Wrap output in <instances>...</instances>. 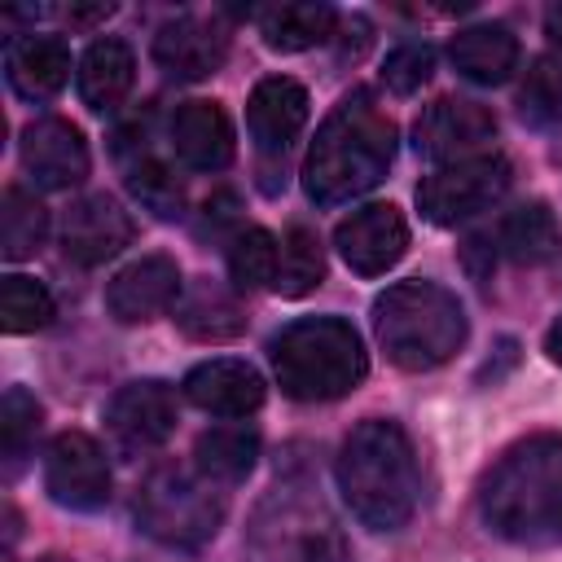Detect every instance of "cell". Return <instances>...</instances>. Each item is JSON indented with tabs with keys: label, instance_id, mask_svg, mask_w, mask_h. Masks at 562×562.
I'll use <instances>...</instances> for the list:
<instances>
[{
	"label": "cell",
	"instance_id": "obj_1",
	"mask_svg": "<svg viewBox=\"0 0 562 562\" xmlns=\"http://www.w3.org/2000/svg\"><path fill=\"white\" fill-rule=\"evenodd\" d=\"M479 518L509 544H562V435L540 430L483 474Z\"/></svg>",
	"mask_w": 562,
	"mask_h": 562
},
{
	"label": "cell",
	"instance_id": "obj_2",
	"mask_svg": "<svg viewBox=\"0 0 562 562\" xmlns=\"http://www.w3.org/2000/svg\"><path fill=\"white\" fill-rule=\"evenodd\" d=\"M395 158V123L373 101L369 88L347 92L325 123L303 162V189L316 206H338L369 193Z\"/></svg>",
	"mask_w": 562,
	"mask_h": 562
},
{
	"label": "cell",
	"instance_id": "obj_3",
	"mask_svg": "<svg viewBox=\"0 0 562 562\" xmlns=\"http://www.w3.org/2000/svg\"><path fill=\"white\" fill-rule=\"evenodd\" d=\"M338 492L373 531H395L417 505V457L400 422L369 417L338 448Z\"/></svg>",
	"mask_w": 562,
	"mask_h": 562
},
{
	"label": "cell",
	"instance_id": "obj_4",
	"mask_svg": "<svg viewBox=\"0 0 562 562\" xmlns=\"http://www.w3.org/2000/svg\"><path fill=\"white\" fill-rule=\"evenodd\" d=\"M272 373L290 400L321 404V400H342L356 391L369 373V356L351 321L342 316H303L290 321L272 342Z\"/></svg>",
	"mask_w": 562,
	"mask_h": 562
},
{
	"label": "cell",
	"instance_id": "obj_5",
	"mask_svg": "<svg viewBox=\"0 0 562 562\" xmlns=\"http://www.w3.org/2000/svg\"><path fill=\"white\" fill-rule=\"evenodd\" d=\"M373 334L391 364L408 373L439 369L465 342V312L435 281H395L373 299Z\"/></svg>",
	"mask_w": 562,
	"mask_h": 562
},
{
	"label": "cell",
	"instance_id": "obj_6",
	"mask_svg": "<svg viewBox=\"0 0 562 562\" xmlns=\"http://www.w3.org/2000/svg\"><path fill=\"white\" fill-rule=\"evenodd\" d=\"M246 562H347V536L334 518V509L316 496L307 483H281L272 487L241 540Z\"/></svg>",
	"mask_w": 562,
	"mask_h": 562
},
{
	"label": "cell",
	"instance_id": "obj_7",
	"mask_svg": "<svg viewBox=\"0 0 562 562\" xmlns=\"http://www.w3.org/2000/svg\"><path fill=\"white\" fill-rule=\"evenodd\" d=\"M224 522V492L198 465H158L136 492V527L167 549H202Z\"/></svg>",
	"mask_w": 562,
	"mask_h": 562
},
{
	"label": "cell",
	"instance_id": "obj_8",
	"mask_svg": "<svg viewBox=\"0 0 562 562\" xmlns=\"http://www.w3.org/2000/svg\"><path fill=\"white\" fill-rule=\"evenodd\" d=\"M509 189V162L501 154H474L448 167H435L417 184V206L430 224H465L492 202H501Z\"/></svg>",
	"mask_w": 562,
	"mask_h": 562
},
{
	"label": "cell",
	"instance_id": "obj_9",
	"mask_svg": "<svg viewBox=\"0 0 562 562\" xmlns=\"http://www.w3.org/2000/svg\"><path fill=\"white\" fill-rule=\"evenodd\" d=\"M44 487L57 505L92 514L110 501V461L83 430H61L44 452Z\"/></svg>",
	"mask_w": 562,
	"mask_h": 562
},
{
	"label": "cell",
	"instance_id": "obj_10",
	"mask_svg": "<svg viewBox=\"0 0 562 562\" xmlns=\"http://www.w3.org/2000/svg\"><path fill=\"white\" fill-rule=\"evenodd\" d=\"M496 136V119L487 105L479 101H465V97H439L430 101L417 123H413V145L422 158L448 167V162H461V158H474L483 154V145Z\"/></svg>",
	"mask_w": 562,
	"mask_h": 562
},
{
	"label": "cell",
	"instance_id": "obj_11",
	"mask_svg": "<svg viewBox=\"0 0 562 562\" xmlns=\"http://www.w3.org/2000/svg\"><path fill=\"white\" fill-rule=\"evenodd\" d=\"M105 430L119 443V452H127V457L154 452L176 430V395H171V386L158 382V378H140V382L119 386L114 400L105 404Z\"/></svg>",
	"mask_w": 562,
	"mask_h": 562
},
{
	"label": "cell",
	"instance_id": "obj_12",
	"mask_svg": "<svg viewBox=\"0 0 562 562\" xmlns=\"http://www.w3.org/2000/svg\"><path fill=\"white\" fill-rule=\"evenodd\" d=\"M334 246L342 255V263L360 277H382L386 268L400 263V255L408 250V224L391 202H369L360 211H351L338 233Z\"/></svg>",
	"mask_w": 562,
	"mask_h": 562
},
{
	"label": "cell",
	"instance_id": "obj_13",
	"mask_svg": "<svg viewBox=\"0 0 562 562\" xmlns=\"http://www.w3.org/2000/svg\"><path fill=\"white\" fill-rule=\"evenodd\" d=\"M180 268L171 255H140L123 263L105 285V312L119 325L154 321L158 312H171L180 303Z\"/></svg>",
	"mask_w": 562,
	"mask_h": 562
},
{
	"label": "cell",
	"instance_id": "obj_14",
	"mask_svg": "<svg viewBox=\"0 0 562 562\" xmlns=\"http://www.w3.org/2000/svg\"><path fill=\"white\" fill-rule=\"evenodd\" d=\"M57 241H61L66 259H75L79 268H97V263L114 259L132 241V215L114 198L88 193V198L70 202V211L61 215Z\"/></svg>",
	"mask_w": 562,
	"mask_h": 562
},
{
	"label": "cell",
	"instance_id": "obj_15",
	"mask_svg": "<svg viewBox=\"0 0 562 562\" xmlns=\"http://www.w3.org/2000/svg\"><path fill=\"white\" fill-rule=\"evenodd\" d=\"M22 167L35 189H70L88 176V140L66 119H35L22 132Z\"/></svg>",
	"mask_w": 562,
	"mask_h": 562
},
{
	"label": "cell",
	"instance_id": "obj_16",
	"mask_svg": "<svg viewBox=\"0 0 562 562\" xmlns=\"http://www.w3.org/2000/svg\"><path fill=\"white\" fill-rule=\"evenodd\" d=\"M228 57V35L211 22V18H193V13H180L171 22L158 26L154 35V61L171 75V79H206L224 66Z\"/></svg>",
	"mask_w": 562,
	"mask_h": 562
},
{
	"label": "cell",
	"instance_id": "obj_17",
	"mask_svg": "<svg viewBox=\"0 0 562 562\" xmlns=\"http://www.w3.org/2000/svg\"><path fill=\"white\" fill-rule=\"evenodd\" d=\"M184 400L215 417H246L263 404V378L246 360L215 356L184 373Z\"/></svg>",
	"mask_w": 562,
	"mask_h": 562
},
{
	"label": "cell",
	"instance_id": "obj_18",
	"mask_svg": "<svg viewBox=\"0 0 562 562\" xmlns=\"http://www.w3.org/2000/svg\"><path fill=\"white\" fill-rule=\"evenodd\" d=\"M307 123V88L290 75H268L246 101V127L259 154H285Z\"/></svg>",
	"mask_w": 562,
	"mask_h": 562
},
{
	"label": "cell",
	"instance_id": "obj_19",
	"mask_svg": "<svg viewBox=\"0 0 562 562\" xmlns=\"http://www.w3.org/2000/svg\"><path fill=\"white\" fill-rule=\"evenodd\" d=\"M171 154L189 171H220L233 162V123L220 101H184L171 114Z\"/></svg>",
	"mask_w": 562,
	"mask_h": 562
},
{
	"label": "cell",
	"instance_id": "obj_20",
	"mask_svg": "<svg viewBox=\"0 0 562 562\" xmlns=\"http://www.w3.org/2000/svg\"><path fill=\"white\" fill-rule=\"evenodd\" d=\"M4 79L22 101H53L70 79V48L57 35H13L4 44Z\"/></svg>",
	"mask_w": 562,
	"mask_h": 562
},
{
	"label": "cell",
	"instance_id": "obj_21",
	"mask_svg": "<svg viewBox=\"0 0 562 562\" xmlns=\"http://www.w3.org/2000/svg\"><path fill=\"white\" fill-rule=\"evenodd\" d=\"M132 79H136V57H132L127 40L101 35L83 48V57H79V97H83L88 110H97V114L119 110L123 97L132 92Z\"/></svg>",
	"mask_w": 562,
	"mask_h": 562
},
{
	"label": "cell",
	"instance_id": "obj_22",
	"mask_svg": "<svg viewBox=\"0 0 562 562\" xmlns=\"http://www.w3.org/2000/svg\"><path fill=\"white\" fill-rule=\"evenodd\" d=\"M448 57L457 75L470 83H505L518 66V35L501 22H479L452 35Z\"/></svg>",
	"mask_w": 562,
	"mask_h": 562
},
{
	"label": "cell",
	"instance_id": "obj_23",
	"mask_svg": "<svg viewBox=\"0 0 562 562\" xmlns=\"http://www.w3.org/2000/svg\"><path fill=\"white\" fill-rule=\"evenodd\" d=\"M171 312H176V325L198 342H228L246 329V312H241L237 294L220 281H206V277L193 281Z\"/></svg>",
	"mask_w": 562,
	"mask_h": 562
},
{
	"label": "cell",
	"instance_id": "obj_24",
	"mask_svg": "<svg viewBox=\"0 0 562 562\" xmlns=\"http://www.w3.org/2000/svg\"><path fill=\"white\" fill-rule=\"evenodd\" d=\"M334 4L325 0H290V4H272L259 13V35L268 48L277 53H303V48H316L334 35Z\"/></svg>",
	"mask_w": 562,
	"mask_h": 562
},
{
	"label": "cell",
	"instance_id": "obj_25",
	"mask_svg": "<svg viewBox=\"0 0 562 562\" xmlns=\"http://www.w3.org/2000/svg\"><path fill=\"white\" fill-rule=\"evenodd\" d=\"M127 140H136V154L132 158H123V171H127V189H132V198L140 202V206H149L154 215H162V220H171V215H180V206H184V184H180V176L171 171V162L167 158H158V154H149L145 145H140V136H145V127L136 123L132 132H123Z\"/></svg>",
	"mask_w": 562,
	"mask_h": 562
},
{
	"label": "cell",
	"instance_id": "obj_26",
	"mask_svg": "<svg viewBox=\"0 0 562 562\" xmlns=\"http://www.w3.org/2000/svg\"><path fill=\"white\" fill-rule=\"evenodd\" d=\"M259 435L250 426H211L193 443V465L211 483H241L255 470Z\"/></svg>",
	"mask_w": 562,
	"mask_h": 562
},
{
	"label": "cell",
	"instance_id": "obj_27",
	"mask_svg": "<svg viewBox=\"0 0 562 562\" xmlns=\"http://www.w3.org/2000/svg\"><path fill=\"white\" fill-rule=\"evenodd\" d=\"M501 246L514 263H544L558 255V220L549 202H522L501 224Z\"/></svg>",
	"mask_w": 562,
	"mask_h": 562
},
{
	"label": "cell",
	"instance_id": "obj_28",
	"mask_svg": "<svg viewBox=\"0 0 562 562\" xmlns=\"http://www.w3.org/2000/svg\"><path fill=\"white\" fill-rule=\"evenodd\" d=\"M48 237V211L35 193L9 184L0 198V250L4 259H31Z\"/></svg>",
	"mask_w": 562,
	"mask_h": 562
},
{
	"label": "cell",
	"instance_id": "obj_29",
	"mask_svg": "<svg viewBox=\"0 0 562 562\" xmlns=\"http://www.w3.org/2000/svg\"><path fill=\"white\" fill-rule=\"evenodd\" d=\"M325 277V250H321V237L307 228V224H294L285 228L281 237V268H277V281L272 290L285 294V299H303L321 285Z\"/></svg>",
	"mask_w": 562,
	"mask_h": 562
},
{
	"label": "cell",
	"instance_id": "obj_30",
	"mask_svg": "<svg viewBox=\"0 0 562 562\" xmlns=\"http://www.w3.org/2000/svg\"><path fill=\"white\" fill-rule=\"evenodd\" d=\"M277 268H281V246H277V237L268 228L250 224V228H237L228 237V277H233L237 290L272 285Z\"/></svg>",
	"mask_w": 562,
	"mask_h": 562
},
{
	"label": "cell",
	"instance_id": "obj_31",
	"mask_svg": "<svg viewBox=\"0 0 562 562\" xmlns=\"http://www.w3.org/2000/svg\"><path fill=\"white\" fill-rule=\"evenodd\" d=\"M518 114L531 127H558L562 123V57L540 53L522 83H518Z\"/></svg>",
	"mask_w": 562,
	"mask_h": 562
},
{
	"label": "cell",
	"instance_id": "obj_32",
	"mask_svg": "<svg viewBox=\"0 0 562 562\" xmlns=\"http://www.w3.org/2000/svg\"><path fill=\"white\" fill-rule=\"evenodd\" d=\"M53 312H57V303H53L44 281L22 277V272L0 277V325H4V334H35L53 321Z\"/></svg>",
	"mask_w": 562,
	"mask_h": 562
},
{
	"label": "cell",
	"instance_id": "obj_33",
	"mask_svg": "<svg viewBox=\"0 0 562 562\" xmlns=\"http://www.w3.org/2000/svg\"><path fill=\"white\" fill-rule=\"evenodd\" d=\"M40 400L26 386H9L0 400V452H4V474L13 479L26 461V452L35 448L40 435Z\"/></svg>",
	"mask_w": 562,
	"mask_h": 562
},
{
	"label": "cell",
	"instance_id": "obj_34",
	"mask_svg": "<svg viewBox=\"0 0 562 562\" xmlns=\"http://www.w3.org/2000/svg\"><path fill=\"white\" fill-rule=\"evenodd\" d=\"M430 75H435V48H430L426 40H408V44H400V48H391V53H386L382 79H386V88H391V92L413 97Z\"/></svg>",
	"mask_w": 562,
	"mask_h": 562
},
{
	"label": "cell",
	"instance_id": "obj_35",
	"mask_svg": "<svg viewBox=\"0 0 562 562\" xmlns=\"http://www.w3.org/2000/svg\"><path fill=\"white\" fill-rule=\"evenodd\" d=\"M544 35H549L553 44H562V0L544 9Z\"/></svg>",
	"mask_w": 562,
	"mask_h": 562
},
{
	"label": "cell",
	"instance_id": "obj_36",
	"mask_svg": "<svg viewBox=\"0 0 562 562\" xmlns=\"http://www.w3.org/2000/svg\"><path fill=\"white\" fill-rule=\"evenodd\" d=\"M544 351L553 356V364H562V316L549 325V334H544Z\"/></svg>",
	"mask_w": 562,
	"mask_h": 562
},
{
	"label": "cell",
	"instance_id": "obj_37",
	"mask_svg": "<svg viewBox=\"0 0 562 562\" xmlns=\"http://www.w3.org/2000/svg\"><path fill=\"white\" fill-rule=\"evenodd\" d=\"M31 562H70V558H61V553H44V558H31Z\"/></svg>",
	"mask_w": 562,
	"mask_h": 562
}]
</instances>
